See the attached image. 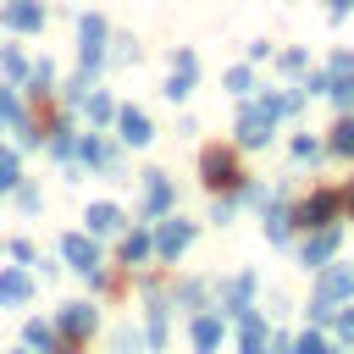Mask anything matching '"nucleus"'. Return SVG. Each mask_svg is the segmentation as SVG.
Returning a JSON list of instances; mask_svg holds the SVG:
<instances>
[{"instance_id": "1", "label": "nucleus", "mask_w": 354, "mask_h": 354, "mask_svg": "<svg viewBox=\"0 0 354 354\" xmlns=\"http://www.w3.org/2000/svg\"><path fill=\"white\" fill-rule=\"evenodd\" d=\"M94 326H100V310L88 304V299H66L61 310H55V332H61V354H77L88 337H94Z\"/></svg>"}, {"instance_id": "2", "label": "nucleus", "mask_w": 354, "mask_h": 354, "mask_svg": "<svg viewBox=\"0 0 354 354\" xmlns=\"http://www.w3.org/2000/svg\"><path fill=\"white\" fill-rule=\"evenodd\" d=\"M199 177H205V188H210V194H232V188H243L238 149H221V144H210V149L199 155Z\"/></svg>"}, {"instance_id": "3", "label": "nucleus", "mask_w": 354, "mask_h": 354, "mask_svg": "<svg viewBox=\"0 0 354 354\" xmlns=\"http://www.w3.org/2000/svg\"><path fill=\"white\" fill-rule=\"evenodd\" d=\"M105 44H111V28H105V17H100V11H88V17L77 22V61H83V72H88V77L105 66V55H111Z\"/></svg>"}, {"instance_id": "4", "label": "nucleus", "mask_w": 354, "mask_h": 354, "mask_svg": "<svg viewBox=\"0 0 354 354\" xmlns=\"http://www.w3.org/2000/svg\"><path fill=\"white\" fill-rule=\"evenodd\" d=\"M337 210H343V194H332V188H310V194L293 205V221L310 232V227H326V221H337Z\"/></svg>"}, {"instance_id": "5", "label": "nucleus", "mask_w": 354, "mask_h": 354, "mask_svg": "<svg viewBox=\"0 0 354 354\" xmlns=\"http://www.w3.org/2000/svg\"><path fill=\"white\" fill-rule=\"evenodd\" d=\"M271 133H277V116H271L260 100H249L243 116H238V149H266Z\"/></svg>"}, {"instance_id": "6", "label": "nucleus", "mask_w": 354, "mask_h": 354, "mask_svg": "<svg viewBox=\"0 0 354 354\" xmlns=\"http://www.w3.org/2000/svg\"><path fill=\"white\" fill-rule=\"evenodd\" d=\"M343 299H354V266H321V277H315V304H326V310H337Z\"/></svg>"}, {"instance_id": "7", "label": "nucleus", "mask_w": 354, "mask_h": 354, "mask_svg": "<svg viewBox=\"0 0 354 354\" xmlns=\"http://www.w3.org/2000/svg\"><path fill=\"white\" fill-rule=\"evenodd\" d=\"M337 243H343V227H337V221H326V227H310V238L299 243V260H304L310 271H321V266L337 254Z\"/></svg>"}, {"instance_id": "8", "label": "nucleus", "mask_w": 354, "mask_h": 354, "mask_svg": "<svg viewBox=\"0 0 354 354\" xmlns=\"http://www.w3.org/2000/svg\"><path fill=\"white\" fill-rule=\"evenodd\" d=\"M326 94L337 100V111H354V55L348 50H337L326 61Z\"/></svg>"}, {"instance_id": "9", "label": "nucleus", "mask_w": 354, "mask_h": 354, "mask_svg": "<svg viewBox=\"0 0 354 354\" xmlns=\"http://www.w3.org/2000/svg\"><path fill=\"white\" fill-rule=\"evenodd\" d=\"M171 205H177L171 177H166V171H144V205H138V216H144V221H155V216H166Z\"/></svg>"}, {"instance_id": "10", "label": "nucleus", "mask_w": 354, "mask_h": 354, "mask_svg": "<svg viewBox=\"0 0 354 354\" xmlns=\"http://www.w3.org/2000/svg\"><path fill=\"white\" fill-rule=\"evenodd\" d=\"M188 337H194V354H216L221 337H227V315H221V310H194Z\"/></svg>"}, {"instance_id": "11", "label": "nucleus", "mask_w": 354, "mask_h": 354, "mask_svg": "<svg viewBox=\"0 0 354 354\" xmlns=\"http://www.w3.org/2000/svg\"><path fill=\"white\" fill-rule=\"evenodd\" d=\"M0 28H11V33H39V28H44V0H0Z\"/></svg>"}, {"instance_id": "12", "label": "nucleus", "mask_w": 354, "mask_h": 354, "mask_svg": "<svg viewBox=\"0 0 354 354\" xmlns=\"http://www.w3.org/2000/svg\"><path fill=\"white\" fill-rule=\"evenodd\" d=\"M254 288H260V282H254V271L227 277V282H221V304H216V310H221V315H243V310H254Z\"/></svg>"}, {"instance_id": "13", "label": "nucleus", "mask_w": 354, "mask_h": 354, "mask_svg": "<svg viewBox=\"0 0 354 354\" xmlns=\"http://www.w3.org/2000/svg\"><path fill=\"white\" fill-rule=\"evenodd\" d=\"M61 254H66V266H72V271H83V277H94V271H100V249H94V238H88V232H66V238H61Z\"/></svg>"}, {"instance_id": "14", "label": "nucleus", "mask_w": 354, "mask_h": 354, "mask_svg": "<svg viewBox=\"0 0 354 354\" xmlns=\"http://www.w3.org/2000/svg\"><path fill=\"white\" fill-rule=\"evenodd\" d=\"M72 155H77L83 166H94V171H105V177H116V149H111V144H105L100 133H83Z\"/></svg>"}, {"instance_id": "15", "label": "nucleus", "mask_w": 354, "mask_h": 354, "mask_svg": "<svg viewBox=\"0 0 354 354\" xmlns=\"http://www.w3.org/2000/svg\"><path fill=\"white\" fill-rule=\"evenodd\" d=\"M188 243H194V221H177V216L160 221V232H155V254H160V260H177Z\"/></svg>"}, {"instance_id": "16", "label": "nucleus", "mask_w": 354, "mask_h": 354, "mask_svg": "<svg viewBox=\"0 0 354 354\" xmlns=\"http://www.w3.org/2000/svg\"><path fill=\"white\" fill-rule=\"evenodd\" d=\"M116 133H122V144H133V149H144V144L155 138V127H149V116H144L138 105H122V111H116Z\"/></svg>"}, {"instance_id": "17", "label": "nucleus", "mask_w": 354, "mask_h": 354, "mask_svg": "<svg viewBox=\"0 0 354 354\" xmlns=\"http://www.w3.org/2000/svg\"><path fill=\"white\" fill-rule=\"evenodd\" d=\"M28 299H33V277H28V271H17V266H11V271H0V304H6V310H22Z\"/></svg>"}, {"instance_id": "18", "label": "nucleus", "mask_w": 354, "mask_h": 354, "mask_svg": "<svg viewBox=\"0 0 354 354\" xmlns=\"http://www.w3.org/2000/svg\"><path fill=\"white\" fill-rule=\"evenodd\" d=\"M238 354H266V315L260 310L238 315Z\"/></svg>"}, {"instance_id": "19", "label": "nucleus", "mask_w": 354, "mask_h": 354, "mask_svg": "<svg viewBox=\"0 0 354 354\" xmlns=\"http://www.w3.org/2000/svg\"><path fill=\"white\" fill-rule=\"evenodd\" d=\"M22 343H28L33 354H61V332H55V321H39V315L22 326Z\"/></svg>"}, {"instance_id": "20", "label": "nucleus", "mask_w": 354, "mask_h": 354, "mask_svg": "<svg viewBox=\"0 0 354 354\" xmlns=\"http://www.w3.org/2000/svg\"><path fill=\"white\" fill-rule=\"evenodd\" d=\"M144 337H149V348L166 343V299L160 293H149V304H144Z\"/></svg>"}, {"instance_id": "21", "label": "nucleus", "mask_w": 354, "mask_h": 354, "mask_svg": "<svg viewBox=\"0 0 354 354\" xmlns=\"http://www.w3.org/2000/svg\"><path fill=\"white\" fill-rule=\"evenodd\" d=\"M83 221H88V232H94V238H100V232H116V227H122V210H116V205H111V199H94V205H88V216H83Z\"/></svg>"}, {"instance_id": "22", "label": "nucleus", "mask_w": 354, "mask_h": 354, "mask_svg": "<svg viewBox=\"0 0 354 354\" xmlns=\"http://www.w3.org/2000/svg\"><path fill=\"white\" fill-rule=\"evenodd\" d=\"M83 105H88V122H94V127L116 122V100H111L105 88H88V94H83Z\"/></svg>"}, {"instance_id": "23", "label": "nucleus", "mask_w": 354, "mask_h": 354, "mask_svg": "<svg viewBox=\"0 0 354 354\" xmlns=\"http://www.w3.org/2000/svg\"><path fill=\"white\" fill-rule=\"evenodd\" d=\"M149 254H155V238L149 232H127L122 238V266H144Z\"/></svg>"}, {"instance_id": "24", "label": "nucleus", "mask_w": 354, "mask_h": 354, "mask_svg": "<svg viewBox=\"0 0 354 354\" xmlns=\"http://www.w3.org/2000/svg\"><path fill=\"white\" fill-rule=\"evenodd\" d=\"M266 238H271V243H288V238H293V210L271 205V210H266Z\"/></svg>"}, {"instance_id": "25", "label": "nucleus", "mask_w": 354, "mask_h": 354, "mask_svg": "<svg viewBox=\"0 0 354 354\" xmlns=\"http://www.w3.org/2000/svg\"><path fill=\"white\" fill-rule=\"evenodd\" d=\"M326 149H332V155H343V160L354 155V116H337V127H332V138H326Z\"/></svg>"}, {"instance_id": "26", "label": "nucleus", "mask_w": 354, "mask_h": 354, "mask_svg": "<svg viewBox=\"0 0 354 354\" xmlns=\"http://www.w3.org/2000/svg\"><path fill=\"white\" fill-rule=\"evenodd\" d=\"M17 183H22V160H17V149H6V144H0V199H6Z\"/></svg>"}, {"instance_id": "27", "label": "nucleus", "mask_w": 354, "mask_h": 354, "mask_svg": "<svg viewBox=\"0 0 354 354\" xmlns=\"http://www.w3.org/2000/svg\"><path fill=\"white\" fill-rule=\"evenodd\" d=\"M194 77H199V72L171 66V77H166V100H188V94H194Z\"/></svg>"}, {"instance_id": "28", "label": "nucleus", "mask_w": 354, "mask_h": 354, "mask_svg": "<svg viewBox=\"0 0 354 354\" xmlns=\"http://www.w3.org/2000/svg\"><path fill=\"white\" fill-rule=\"evenodd\" d=\"M28 88H33V100H44V94L55 88V66H50V61H39V66L28 72Z\"/></svg>"}, {"instance_id": "29", "label": "nucleus", "mask_w": 354, "mask_h": 354, "mask_svg": "<svg viewBox=\"0 0 354 354\" xmlns=\"http://www.w3.org/2000/svg\"><path fill=\"white\" fill-rule=\"evenodd\" d=\"M0 72H6V77H28V61H22L17 44H0Z\"/></svg>"}, {"instance_id": "30", "label": "nucleus", "mask_w": 354, "mask_h": 354, "mask_svg": "<svg viewBox=\"0 0 354 354\" xmlns=\"http://www.w3.org/2000/svg\"><path fill=\"white\" fill-rule=\"evenodd\" d=\"M293 354H337V343H326L321 332H304V337H293Z\"/></svg>"}, {"instance_id": "31", "label": "nucleus", "mask_w": 354, "mask_h": 354, "mask_svg": "<svg viewBox=\"0 0 354 354\" xmlns=\"http://www.w3.org/2000/svg\"><path fill=\"white\" fill-rule=\"evenodd\" d=\"M177 304H188V310H205V282H177Z\"/></svg>"}, {"instance_id": "32", "label": "nucleus", "mask_w": 354, "mask_h": 354, "mask_svg": "<svg viewBox=\"0 0 354 354\" xmlns=\"http://www.w3.org/2000/svg\"><path fill=\"white\" fill-rule=\"evenodd\" d=\"M144 348H149V337H144V332H133V326H122V332H116V354H144Z\"/></svg>"}, {"instance_id": "33", "label": "nucleus", "mask_w": 354, "mask_h": 354, "mask_svg": "<svg viewBox=\"0 0 354 354\" xmlns=\"http://www.w3.org/2000/svg\"><path fill=\"white\" fill-rule=\"evenodd\" d=\"M22 122V105H17V88H0V127H17Z\"/></svg>"}, {"instance_id": "34", "label": "nucleus", "mask_w": 354, "mask_h": 354, "mask_svg": "<svg viewBox=\"0 0 354 354\" xmlns=\"http://www.w3.org/2000/svg\"><path fill=\"white\" fill-rule=\"evenodd\" d=\"M227 88H232V94H249V88H254V72H249V66H227Z\"/></svg>"}, {"instance_id": "35", "label": "nucleus", "mask_w": 354, "mask_h": 354, "mask_svg": "<svg viewBox=\"0 0 354 354\" xmlns=\"http://www.w3.org/2000/svg\"><path fill=\"white\" fill-rule=\"evenodd\" d=\"M277 66H282V72H304V66H310V55H304V50H282V55H277Z\"/></svg>"}, {"instance_id": "36", "label": "nucleus", "mask_w": 354, "mask_h": 354, "mask_svg": "<svg viewBox=\"0 0 354 354\" xmlns=\"http://www.w3.org/2000/svg\"><path fill=\"white\" fill-rule=\"evenodd\" d=\"M293 160H321V144L304 133V138H293Z\"/></svg>"}, {"instance_id": "37", "label": "nucleus", "mask_w": 354, "mask_h": 354, "mask_svg": "<svg viewBox=\"0 0 354 354\" xmlns=\"http://www.w3.org/2000/svg\"><path fill=\"white\" fill-rule=\"evenodd\" d=\"M11 194H17V205H22V210H28V216H33V210H39V188H33V183H17V188H11Z\"/></svg>"}, {"instance_id": "38", "label": "nucleus", "mask_w": 354, "mask_h": 354, "mask_svg": "<svg viewBox=\"0 0 354 354\" xmlns=\"http://www.w3.org/2000/svg\"><path fill=\"white\" fill-rule=\"evenodd\" d=\"M299 88H304V100H310V94H326V72H310Z\"/></svg>"}, {"instance_id": "39", "label": "nucleus", "mask_w": 354, "mask_h": 354, "mask_svg": "<svg viewBox=\"0 0 354 354\" xmlns=\"http://www.w3.org/2000/svg\"><path fill=\"white\" fill-rule=\"evenodd\" d=\"M232 216V194H216V205H210V221H227Z\"/></svg>"}, {"instance_id": "40", "label": "nucleus", "mask_w": 354, "mask_h": 354, "mask_svg": "<svg viewBox=\"0 0 354 354\" xmlns=\"http://www.w3.org/2000/svg\"><path fill=\"white\" fill-rule=\"evenodd\" d=\"M337 337L354 348V310H343V315H337Z\"/></svg>"}, {"instance_id": "41", "label": "nucleus", "mask_w": 354, "mask_h": 354, "mask_svg": "<svg viewBox=\"0 0 354 354\" xmlns=\"http://www.w3.org/2000/svg\"><path fill=\"white\" fill-rule=\"evenodd\" d=\"M271 354H293V343H288V337H277V343H271Z\"/></svg>"}, {"instance_id": "42", "label": "nucleus", "mask_w": 354, "mask_h": 354, "mask_svg": "<svg viewBox=\"0 0 354 354\" xmlns=\"http://www.w3.org/2000/svg\"><path fill=\"white\" fill-rule=\"evenodd\" d=\"M326 6H332V11H348V6H354V0H326Z\"/></svg>"}, {"instance_id": "43", "label": "nucleus", "mask_w": 354, "mask_h": 354, "mask_svg": "<svg viewBox=\"0 0 354 354\" xmlns=\"http://www.w3.org/2000/svg\"><path fill=\"white\" fill-rule=\"evenodd\" d=\"M343 205H348V210H354V183H348V188H343Z\"/></svg>"}, {"instance_id": "44", "label": "nucleus", "mask_w": 354, "mask_h": 354, "mask_svg": "<svg viewBox=\"0 0 354 354\" xmlns=\"http://www.w3.org/2000/svg\"><path fill=\"white\" fill-rule=\"evenodd\" d=\"M17 354H33V348H17Z\"/></svg>"}]
</instances>
